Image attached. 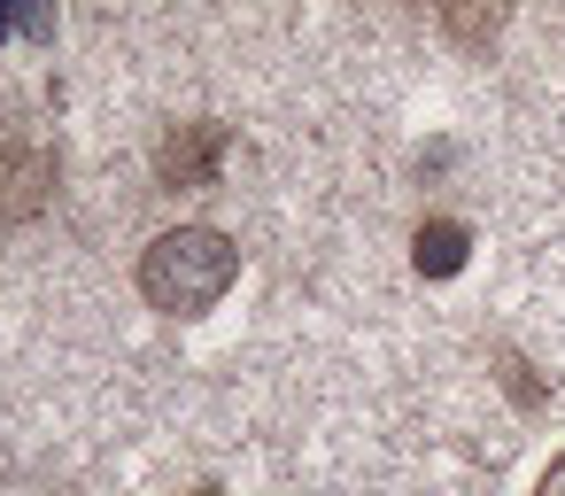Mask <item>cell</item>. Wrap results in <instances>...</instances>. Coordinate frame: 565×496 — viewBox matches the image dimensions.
Segmentation results:
<instances>
[{
	"label": "cell",
	"instance_id": "6da1fadb",
	"mask_svg": "<svg viewBox=\"0 0 565 496\" xmlns=\"http://www.w3.org/2000/svg\"><path fill=\"white\" fill-rule=\"evenodd\" d=\"M233 279H241V249L217 225H171L140 256V295L171 318H202Z\"/></svg>",
	"mask_w": 565,
	"mask_h": 496
},
{
	"label": "cell",
	"instance_id": "7a4b0ae2",
	"mask_svg": "<svg viewBox=\"0 0 565 496\" xmlns=\"http://www.w3.org/2000/svg\"><path fill=\"white\" fill-rule=\"evenodd\" d=\"M47 194H55V163L40 148H9V156H0V233L32 225L47 210Z\"/></svg>",
	"mask_w": 565,
	"mask_h": 496
},
{
	"label": "cell",
	"instance_id": "3957f363",
	"mask_svg": "<svg viewBox=\"0 0 565 496\" xmlns=\"http://www.w3.org/2000/svg\"><path fill=\"white\" fill-rule=\"evenodd\" d=\"M217 156H225V125H179L156 148V171H163V187H210Z\"/></svg>",
	"mask_w": 565,
	"mask_h": 496
},
{
	"label": "cell",
	"instance_id": "277c9868",
	"mask_svg": "<svg viewBox=\"0 0 565 496\" xmlns=\"http://www.w3.org/2000/svg\"><path fill=\"white\" fill-rule=\"evenodd\" d=\"M465 256H472V233H465L457 218H426V225L411 233V264H418L426 279H457Z\"/></svg>",
	"mask_w": 565,
	"mask_h": 496
},
{
	"label": "cell",
	"instance_id": "5b68a950",
	"mask_svg": "<svg viewBox=\"0 0 565 496\" xmlns=\"http://www.w3.org/2000/svg\"><path fill=\"white\" fill-rule=\"evenodd\" d=\"M534 496H565V457H550V473H542V488Z\"/></svg>",
	"mask_w": 565,
	"mask_h": 496
},
{
	"label": "cell",
	"instance_id": "8992f818",
	"mask_svg": "<svg viewBox=\"0 0 565 496\" xmlns=\"http://www.w3.org/2000/svg\"><path fill=\"white\" fill-rule=\"evenodd\" d=\"M9 32H17V9H0V40H9Z\"/></svg>",
	"mask_w": 565,
	"mask_h": 496
},
{
	"label": "cell",
	"instance_id": "52a82bcc",
	"mask_svg": "<svg viewBox=\"0 0 565 496\" xmlns=\"http://www.w3.org/2000/svg\"><path fill=\"white\" fill-rule=\"evenodd\" d=\"M194 496H217V488H194Z\"/></svg>",
	"mask_w": 565,
	"mask_h": 496
}]
</instances>
